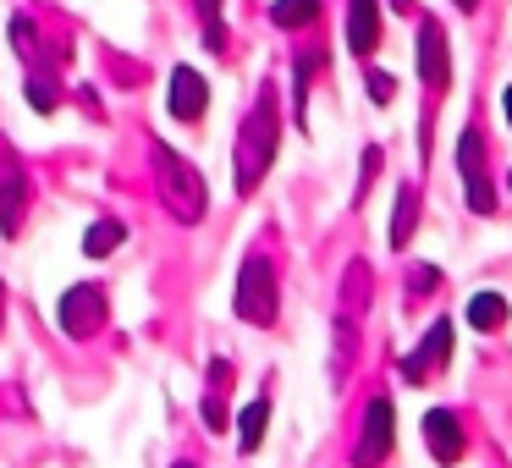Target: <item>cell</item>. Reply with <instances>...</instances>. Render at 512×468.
Returning <instances> with one entry per match:
<instances>
[{
	"instance_id": "obj_24",
	"label": "cell",
	"mask_w": 512,
	"mask_h": 468,
	"mask_svg": "<svg viewBox=\"0 0 512 468\" xmlns=\"http://www.w3.org/2000/svg\"><path fill=\"white\" fill-rule=\"evenodd\" d=\"M435 281H441V270H435V265H413V270H408V292H413V298L435 292Z\"/></svg>"
},
{
	"instance_id": "obj_17",
	"label": "cell",
	"mask_w": 512,
	"mask_h": 468,
	"mask_svg": "<svg viewBox=\"0 0 512 468\" xmlns=\"http://www.w3.org/2000/svg\"><path fill=\"white\" fill-rule=\"evenodd\" d=\"M122 237H127L122 221H94L89 232H83V254H89V259H105V254H116V248H122Z\"/></svg>"
},
{
	"instance_id": "obj_28",
	"label": "cell",
	"mask_w": 512,
	"mask_h": 468,
	"mask_svg": "<svg viewBox=\"0 0 512 468\" xmlns=\"http://www.w3.org/2000/svg\"><path fill=\"white\" fill-rule=\"evenodd\" d=\"M452 6H457V12H474V6H479V0H452Z\"/></svg>"
},
{
	"instance_id": "obj_16",
	"label": "cell",
	"mask_w": 512,
	"mask_h": 468,
	"mask_svg": "<svg viewBox=\"0 0 512 468\" xmlns=\"http://www.w3.org/2000/svg\"><path fill=\"white\" fill-rule=\"evenodd\" d=\"M501 320H507V298H501V292H474V298H468V325H474V331H496Z\"/></svg>"
},
{
	"instance_id": "obj_3",
	"label": "cell",
	"mask_w": 512,
	"mask_h": 468,
	"mask_svg": "<svg viewBox=\"0 0 512 468\" xmlns=\"http://www.w3.org/2000/svg\"><path fill=\"white\" fill-rule=\"evenodd\" d=\"M232 309L243 325H276L281 309V287H276V265L270 254H248L243 270H237V292H232Z\"/></svg>"
},
{
	"instance_id": "obj_21",
	"label": "cell",
	"mask_w": 512,
	"mask_h": 468,
	"mask_svg": "<svg viewBox=\"0 0 512 468\" xmlns=\"http://www.w3.org/2000/svg\"><path fill=\"white\" fill-rule=\"evenodd\" d=\"M369 100L391 105V100H397V78H391V72H380V67H369Z\"/></svg>"
},
{
	"instance_id": "obj_2",
	"label": "cell",
	"mask_w": 512,
	"mask_h": 468,
	"mask_svg": "<svg viewBox=\"0 0 512 468\" xmlns=\"http://www.w3.org/2000/svg\"><path fill=\"white\" fill-rule=\"evenodd\" d=\"M149 160H155L160 204L177 215V226H199L204 210H210V188H204V177L193 171V160L177 155L171 144H155V149H149Z\"/></svg>"
},
{
	"instance_id": "obj_19",
	"label": "cell",
	"mask_w": 512,
	"mask_h": 468,
	"mask_svg": "<svg viewBox=\"0 0 512 468\" xmlns=\"http://www.w3.org/2000/svg\"><path fill=\"white\" fill-rule=\"evenodd\" d=\"M314 67H320V56H298V67H292V100H298V127L309 133V78H314Z\"/></svg>"
},
{
	"instance_id": "obj_6",
	"label": "cell",
	"mask_w": 512,
	"mask_h": 468,
	"mask_svg": "<svg viewBox=\"0 0 512 468\" xmlns=\"http://www.w3.org/2000/svg\"><path fill=\"white\" fill-rule=\"evenodd\" d=\"M28 204H34V182H28L23 160H17V155H0V232H6V237L23 232Z\"/></svg>"
},
{
	"instance_id": "obj_20",
	"label": "cell",
	"mask_w": 512,
	"mask_h": 468,
	"mask_svg": "<svg viewBox=\"0 0 512 468\" xmlns=\"http://www.w3.org/2000/svg\"><path fill=\"white\" fill-rule=\"evenodd\" d=\"M28 105H34L39 116H50V111H56V105H61L56 78H39V72H34V78H28Z\"/></svg>"
},
{
	"instance_id": "obj_14",
	"label": "cell",
	"mask_w": 512,
	"mask_h": 468,
	"mask_svg": "<svg viewBox=\"0 0 512 468\" xmlns=\"http://www.w3.org/2000/svg\"><path fill=\"white\" fill-rule=\"evenodd\" d=\"M369 309V265H347V281H342V309H336V320L358 325V314Z\"/></svg>"
},
{
	"instance_id": "obj_13",
	"label": "cell",
	"mask_w": 512,
	"mask_h": 468,
	"mask_svg": "<svg viewBox=\"0 0 512 468\" xmlns=\"http://www.w3.org/2000/svg\"><path fill=\"white\" fill-rule=\"evenodd\" d=\"M413 226H419V188H397V204H391V248H408L413 243Z\"/></svg>"
},
{
	"instance_id": "obj_1",
	"label": "cell",
	"mask_w": 512,
	"mask_h": 468,
	"mask_svg": "<svg viewBox=\"0 0 512 468\" xmlns=\"http://www.w3.org/2000/svg\"><path fill=\"white\" fill-rule=\"evenodd\" d=\"M276 144H281V100L276 89H259V100L248 105V116L237 122V149H232V177H237V193H254L265 182V171L276 166Z\"/></svg>"
},
{
	"instance_id": "obj_22",
	"label": "cell",
	"mask_w": 512,
	"mask_h": 468,
	"mask_svg": "<svg viewBox=\"0 0 512 468\" xmlns=\"http://www.w3.org/2000/svg\"><path fill=\"white\" fill-rule=\"evenodd\" d=\"M12 45H17V56H23V61L39 56V39H34V23H28V17H17V23H12Z\"/></svg>"
},
{
	"instance_id": "obj_9",
	"label": "cell",
	"mask_w": 512,
	"mask_h": 468,
	"mask_svg": "<svg viewBox=\"0 0 512 468\" xmlns=\"http://www.w3.org/2000/svg\"><path fill=\"white\" fill-rule=\"evenodd\" d=\"M446 358H452V320L441 314V320H430V331L419 336V347L402 358V380H408V386H419L430 369H446Z\"/></svg>"
},
{
	"instance_id": "obj_5",
	"label": "cell",
	"mask_w": 512,
	"mask_h": 468,
	"mask_svg": "<svg viewBox=\"0 0 512 468\" xmlns=\"http://www.w3.org/2000/svg\"><path fill=\"white\" fill-rule=\"evenodd\" d=\"M56 314H61V331H67L72 342H89V336H100V331H105V314H111V303H105V292H100V287L78 281V287L61 292Z\"/></svg>"
},
{
	"instance_id": "obj_15",
	"label": "cell",
	"mask_w": 512,
	"mask_h": 468,
	"mask_svg": "<svg viewBox=\"0 0 512 468\" xmlns=\"http://www.w3.org/2000/svg\"><path fill=\"white\" fill-rule=\"evenodd\" d=\"M265 430H270V397H254L243 408V424H237V446H243V452H259Z\"/></svg>"
},
{
	"instance_id": "obj_29",
	"label": "cell",
	"mask_w": 512,
	"mask_h": 468,
	"mask_svg": "<svg viewBox=\"0 0 512 468\" xmlns=\"http://www.w3.org/2000/svg\"><path fill=\"white\" fill-rule=\"evenodd\" d=\"M0 325H6V287H0Z\"/></svg>"
},
{
	"instance_id": "obj_27",
	"label": "cell",
	"mask_w": 512,
	"mask_h": 468,
	"mask_svg": "<svg viewBox=\"0 0 512 468\" xmlns=\"http://www.w3.org/2000/svg\"><path fill=\"white\" fill-rule=\"evenodd\" d=\"M501 111H507V127H512V89L501 94Z\"/></svg>"
},
{
	"instance_id": "obj_12",
	"label": "cell",
	"mask_w": 512,
	"mask_h": 468,
	"mask_svg": "<svg viewBox=\"0 0 512 468\" xmlns=\"http://www.w3.org/2000/svg\"><path fill=\"white\" fill-rule=\"evenodd\" d=\"M375 45H380V6L375 0H347V50L375 56Z\"/></svg>"
},
{
	"instance_id": "obj_23",
	"label": "cell",
	"mask_w": 512,
	"mask_h": 468,
	"mask_svg": "<svg viewBox=\"0 0 512 468\" xmlns=\"http://www.w3.org/2000/svg\"><path fill=\"white\" fill-rule=\"evenodd\" d=\"M375 177H380V149L369 144V149H364V160H358V199H364V193L375 188Z\"/></svg>"
},
{
	"instance_id": "obj_7",
	"label": "cell",
	"mask_w": 512,
	"mask_h": 468,
	"mask_svg": "<svg viewBox=\"0 0 512 468\" xmlns=\"http://www.w3.org/2000/svg\"><path fill=\"white\" fill-rule=\"evenodd\" d=\"M419 78L430 94H446V83H452V39L435 17L419 23Z\"/></svg>"
},
{
	"instance_id": "obj_4",
	"label": "cell",
	"mask_w": 512,
	"mask_h": 468,
	"mask_svg": "<svg viewBox=\"0 0 512 468\" xmlns=\"http://www.w3.org/2000/svg\"><path fill=\"white\" fill-rule=\"evenodd\" d=\"M457 171H463L468 210L496 215V188H490V171H485V133L479 127H463V138H457Z\"/></svg>"
},
{
	"instance_id": "obj_11",
	"label": "cell",
	"mask_w": 512,
	"mask_h": 468,
	"mask_svg": "<svg viewBox=\"0 0 512 468\" xmlns=\"http://www.w3.org/2000/svg\"><path fill=\"white\" fill-rule=\"evenodd\" d=\"M424 446H430V457L441 468L457 463V457L468 452V435H463V424H457L452 408H430V413H424Z\"/></svg>"
},
{
	"instance_id": "obj_10",
	"label": "cell",
	"mask_w": 512,
	"mask_h": 468,
	"mask_svg": "<svg viewBox=\"0 0 512 468\" xmlns=\"http://www.w3.org/2000/svg\"><path fill=\"white\" fill-rule=\"evenodd\" d=\"M166 111L177 116V122H199V116L210 111V83H204V72L171 67V78H166Z\"/></svg>"
},
{
	"instance_id": "obj_30",
	"label": "cell",
	"mask_w": 512,
	"mask_h": 468,
	"mask_svg": "<svg viewBox=\"0 0 512 468\" xmlns=\"http://www.w3.org/2000/svg\"><path fill=\"white\" fill-rule=\"evenodd\" d=\"M171 468H193V463H171Z\"/></svg>"
},
{
	"instance_id": "obj_8",
	"label": "cell",
	"mask_w": 512,
	"mask_h": 468,
	"mask_svg": "<svg viewBox=\"0 0 512 468\" xmlns=\"http://www.w3.org/2000/svg\"><path fill=\"white\" fill-rule=\"evenodd\" d=\"M391 435H397V419H391L386 397L364 402V430H358V468H380L391 452Z\"/></svg>"
},
{
	"instance_id": "obj_25",
	"label": "cell",
	"mask_w": 512,
	"mask_h": 468,
	"mask_svg": "<svg viewBox=\"0 0 512 468\" xmlns=\"http://www.w3.org/2000/svg\"><path fill=\"white\" fill-rule=\"evenodd\" d=\"M193 6H199L204 23H221V6H226V0H193Z\"/></svg>"
},
{
	"instance_id": "obj_18",
	"label": "cell",
	"mask_w": 512,
	"mask_h": 468,
	"mask_svg": "<svg viewBox=\"0 0 512 468\" xmlns=\"http://www.w3.org/2000/svg\"><path fill=\"white\" fill-rule=\"evenodd\" d=\"M320 17V0H276L270 6V23L276 28H309Z\"/></svg>"
},
{
	"instance_id": "obj_26",
	"label": "cell",
	"mask_w": 512,
	"mask_h": 468,
	"mask_svg": "<svg viewBox=\"0 0 512 468\" xmlns=\"http://www.w3.org/2000/svg\"><path fill=\"white\" fill-rule=\"evenodd\" d=\"M391 12H419V6L413 0H391Z\"/></svg>"
}]
</instances>
